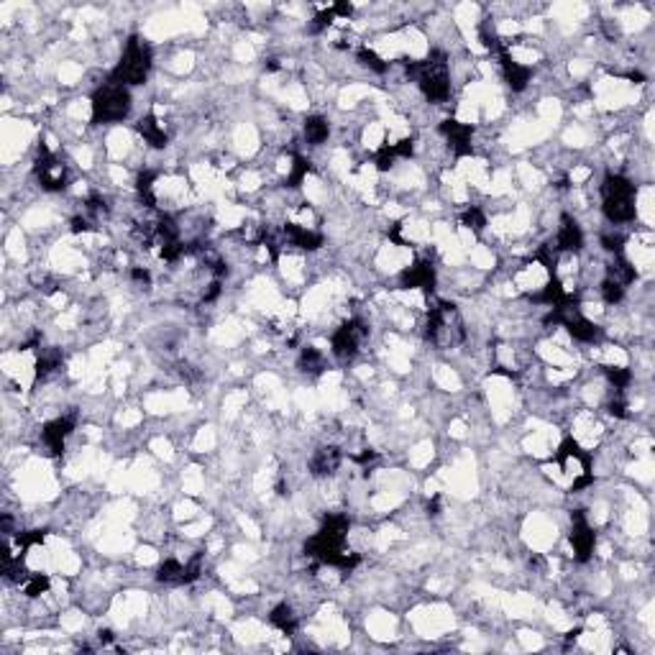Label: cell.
Listing matches in <instances>:
<instances>
[{"mask_svg":"<svg viewBox=\"0 0 655 655\" xmlns=\"http://www.w3.org/2000/svg\"><path fill=\"white\" fill-rule=\"evenodd\" d=\"M400 285L405 289H423L425 294H432L435 289V266L428 259H417L415 264L405 266L400 274Z\"/></svg>","mask_w":655,"mask_h":655,"instance_id":"cell-10","label":"cell"},{"mask_svg":"<svg viewBox=\"0 0 655 655\" xmlns=\"http://www.w3.org/2000/svg\"><path fill=\"white\" fill-rule=\"evenodd\" d=\"M425 336L430 343L438 348H453L466 338L463 331V320L458 315L453 302H432V308H428V323H425Z\"/></svg>","mask_w":655,"mask_h":655,"instance_id":"cell-3","label":"cell"},{"mask_svg":"<svg viewBox=\"0 0 655 655\" xmlns=\"http://www.w3.org/2000/svg\"><path fill=\"white\" fill-rule=\"evenodd\" d=\"M156 578H159L162 584H170V586L185 584V563H179L177 558H167V561L159 566V571H156Z\"/></svg>","mask_w":655,"mask_h":655,"instance_id":"cell-22","label":"cell"},{"mask_svg":"<svg viewBox=\"0 0 655 655\" xmlns=\"http://www.w3.org/2000/svg\"><path fill=\"white\" fill-rule=\"evenodd\" d=\"M609 412H612L615 417H627V405H624V400H612Z\"/></svg>","mask_w":655,"mask_h":655,"instance_id":"cell-42","label":"cell"},{"mask_svg":"<svg viewBox=\"0 0 655 655\" xmlns=\"http://www.w3.org/2000/svg\"><path fill=\"white\" fill-rule=\"evenodd\" d=\"M374 458H377V451H371V448H366L363 453L354 456V461H356V463H369V461H374Z\"/></svg>","mask_w":655,"mask_h":655,"instance_id":"cell-43","label":"cell"},{"mask_svg":"<svg viewBox=\"0 0 655 655\" xmlns=\"http://www.w3.org/2000/svg\"><path fill=\"white\" fill-rule=\"evenodd\" d=\"M363 338H366V325H363L359 317H351V320H346L338 331L333 333V338H331L333 354L338 356V359H343V361H346V359H354Z\"/></svg>","mask_w":655,"mask_h":655,"instance_id":"cell-8","label":"cell"},{"mask_svg":"<svg viewBox=\"0 0 655 655\" xmlns=\"http://www.w3.org/2000/svg\"><path fill=\"white\" fill-rule=\"evenodd\" d=\"M461 223L466 225L469 231L481 233L484 231V225H486V216L479 208H466L463 210V216H461Z\"/></svg>","mask_w":655,"mask_h":655,"instance_id":"cell-29","label":"cell"},{"mask_svg":"<svg viewBox=\"0 0 655 655\" xmlns=\"http://www.w3.org/2000/svg\"><path fill=\"white\" fill-rule=\"evenodd\" d=\"M394 146V154L402 156V159H409V156L415 154V141L412 139H402L397 141V144H392Z\"/></svg>","mask_w":655,"mask_h":655,"instance_id":"cell-37","label":"cell"},{"mask_svg":"<svg viewBox=\"0 0 655 655\" xmlns=\"http://www.w3.org/2000/svg\"><path fill=\"white\" fill-rule=\"evenodd\" d=\"M154 179H156L154 172H141L139 177H136V190H139V197H141V202H144L146 208H154V205H156Z\"/></svg>","mask_w":655,"mask_h":655,"instance_id":"cell-25","label":"cell"},{"mask_svg":"<svg viewBox=\"0 0 655 655\" xmlns=\"http://www.w3.org/2000/svg\"><path fill=\"white\" fill-rule=\"evenodd\" d=\"M331 10H333V16L336 18H348L351 13H354V6L351 3H336V6H331Z\"/></svg>","mask_w":655,"mask_h":655,"instance_id":"cell-40","label":"cell"},{"mask_svg":"<svg viewBox=\"0 0 655 655\" xmlns=\"http://www.w3.org/2000/svg\"><path fill=\"white\" fill-rule=\"evenodd\" d=\"M348 527H351V520L346 515H328L323 520V527L305 543V553L310 558H317L325 566H333V569H356L361 563V555L346 553V548H343Z\"/></svg>","mask_w":655,"mask_h":655,"instance_id":"cell-1","label":"cell"},{"mask_svg":"<svg viewBox=\"0 0 655 655\" xmlns=\"http://www.w3.org/2000/svg\"><path fill=\"white\" fill-rule=\"evenodd\" d=\"M604 369V374H607V379L615 384V389H627V384L632 382V371L624 369V366H601Z\"/></svg>","mask_w":655,"mask_h":655,"instance_id":"cell-28","label":"cell"},{"mask_svg":"<svg viewBox=\"0 0 655 655\" xmlns=\"http://www.w3.org/2000/svg\"><path fill=\"white\" fill-rule=\"evenodd\" d=\"M569 458H576V461H581V471H584V474H592V456L586 453L584 448L578 446V443L571 438V435L561 440V446H558V451H555L553 461L561 463V466H566V461H569Z\"/></svg>","mask_w":655,"mask_h":655,"instance_id":"cell-17","label":"cell"},{"mask_svg":"<svg viewBox=\"0 0 655 655\" xmlns=\"http://www.w3.org/2000/svg\"><path fill=\"white\" fill-rule=\"evenodd\" d=\"M131 113V93L126 85L108 80L93 95V123H118Z\"/></svg>","mask_w":655,"mask_h":655,"instance_id":"cell-6","label":"cell"},{"mask_svg":"<svg viewBox=\"0 0 655 655\" xmlns=\"http://www.w3.org/2000/svg\"><path fill=\"white\" fill-rule=\"evenodd\" d=\"M269 622L274 624L277 630L285 632V635H292V632L297 630V615L292 612L289 604H277V607L271 609Z\"/></svg>","mask_w":655,"mask_h":655,"instance_id":"cell-21","label":"cell"},{"mask_svg":"<svg viewBox=\"0 0 655 655\" xmlns=\"http://www.w3.org/2000/svg\"><path fill=\"white\" fill-rule=\"evenodd\" d=\"M394 159H397V154H394V146L392 144H384V146L379 149L377 154H374V164H377L379 172H389L394 167Z\"/></svg>","mask_w":655,"mask_h":655,"instance_id":"cell-32","label":"cell"},{"mask_svg":"<svg viewBox=\"0 0 655 655\" xmlns=\"http://www.w3.org/2000/svg\"><path fill=\"white\" fill-rule=\"evenodd\" d=\"M601 297H604V302H609V305H615V302H619L624 297V287L617 285L615 279H604L601 282Z\"/></svg>","mask_w":655,"mask_h":655,"instance_id":"cell-33","label":"cell"},{"mask_svg":"<svg viewBox=\"0 0 655 655\" xmlns=\"http://www.w3.org/2000/svg\"><path fill=\"white\" fill-rule=\"evenodd\" d=\"M59 366H62V354H59L57 348L41 351L39 359H36V379H47L49 374H54Z\"/></svg>","mask_w":655,"mask_h":655,"instance_id":"cell-23","label":"cell"},{"mask_svg":"<svg viewBox=\"0 0 655 655\" xmlns=\"http://www.w3.org/2000/svg\"><path fill=\"white\" fill-rule=\"evenodd\" d=\"M581 246H584V231H581V225L571 216H563L558 236H555V251L576 254V251H581Z\"/></svg>","mask_w":655,"mask_h":655,"instance_id":"cell-14","label":"cell"},{"mask_svg":"<svg viewBox=\"0 0 655 655\" xmlns=\"http://www.w3.org/2000/svg\"><path fill=\"white\" fill-rule=\"evenodd\" d=\"M300 369L310 371V374H320V371L325 369L323 354H320L315 346H305L300 354Z\"/></svg>","mask_w":655,"mask_h":655,"instance_id":"cell-26","label":"cell"},{"mask_svg":"<svg viewBox=\"0 0 655 655\" xmlns=\"http://www.w3.org/2000/svg\"><path fill=\"white\" fill-rule=\"evenodd\" d=\"M47 540V532L44 530H29V532H18L16 535V545L21 553H26L31 545H39V543H44Z\"/></svg>","mask_w":655,"mask_h":655,"instance_id":"cell-31","label":"cell"},{"mask_svg":"<svg viewBox=\"0 0 655 655\" xmlns=\"http://www.w3.org/2000/svg\"><path fill=\"white\" fill-rule=\"evenodd\" d=\"M601 243H604V248L607 251H612V254H622L624 248V236H619V233H604L601 236Z\"/></svg>","mask_w":655,"mask_h":655,"instance_id":"cell-36","label":"cell"},{"mask_svg":"<svg viewBox=\"0 0 655 655\" xmlns=\"http://www.w3.org/2000/svg\"><path fill=\"white\" fill-rule=\"evenodd\" d=\"M333 18H336V16H333V10H331V8H328V10H320V13H317V16L313 18V24H310V33L325 31V29H328V26L333 24Z\"/></svg>","mask_w":655,"mask_h":655,"instance_id":"cell-35","label":"cell"},{"mask_svg":"<svg viewBox=\"0 0 655 655\" xmlns=\"http://www.w3.org/2000/svg\"><path fill=\"white\" fill-rule=\"evenodd\" d=\"M440 133L448 139L451 149H453L456 156H469L474 149H471V136H474V128L469 123H461L456 118H446L440 123Z\"/></svg>","mask_w":655,"mask_h":655,"instance_id":"cell-11","label":"cell"},{"mask_svg":"<svg viewBox=\"0 0 655 655\" xmlns=\"http://www.w3.org/2000/svg\"><path fill=\"white\" fill-rule=\"evenodd\" d=\"M340 458H343V456H340V451L336 446L317 448L315 456L310 458V474H313V476H317V479L331 476V474H336V471H338Z\"/></svg>","mask_w":655,"mask_h":655,"instance_id":"cell-15","label":"cell"},{"mask_svg":"<svg viewBox=\"0 0 655 655\" xmlns=\"http://www.w3.org/2000/svg\"><path fill=\"white\" fill-rule=\"evenodd\" d=\"M285 239L292 246L302 248V251H317V248L323 246V236L300 223H285Z\"/></svg>","mask_w":655,"mask_h":655,"instance_id":"cell-16","label":"cell"},{"mask_svg":"<svg viewBox=\"0 0 655 655\" xmlns=\"http://www.w3.org/2000/svg\"><path fill=\"white\" fill-rule=\"evenodd\" d=\"M310 172H313V162H310V159H305L302 154H294L292 156V172H289V177L285 179V185L292 187V190H294V187H300Z\"/></svg>","mask_w":655,"mask_h":655,"instance_id":"cell-24","label":"cell"},{"mask_svg":"<svg viewBox=\"0 0 655 655\" xmlns=\"http://www.w3.org/2000/svg\"><path fill=\"white\" fill-rule=\"evenodd\" d=\"M72 430H75V415L57 417V420H52V423L44 425L41 438H44V443H47V448L52 451V453L62 456L64 443H67V438L72 435Z\"/></svg>","mask_w":655,"mask_h":655,"instance_id":"cell-12","label":"cell"},{"mask_svg":"<svg viewBox=\"0 0 655 655\" xmlns=\"http://www.w3.org/2000/svg\"><path fill=\"white\" fill-rule=\"evenodd\" d=\"M428 515H430V517H438L440 515V497H432V499H428Z\"/></svg>","mask_w":655,"mask_h":655,"instance_id":"cell-44","label":"cell"},{"mask_svg":"<svg viewBox=\"0 0 655 655\" xmlns=\"http://www.w3.org/2000/svg\"><path fill=\"white\" fill-rule=\"evenodd\" d=\"M151 72V47L141 36H131L126 41L123 57L116 64V70L110 72V80L118 85H144Z\"/></svg>","mask_w":655,"mask_h":655,"instance_id":"cell-5","label":"cell"},{"mask_svg":"<svg viewBox=\"0 0 655 655\" xmlns=\"http://www.w3.org/2000/svg\"><path fill=\"white\" fill-rule=\"evenodd\" d=\"M202 550H197V553L190 558V561L185 563V584H193L195 578L200 576V569H202Z\"/></svg>","mask_w":655,"mask_h":655,"instance_id":"cell-34","label":"cell"},{"mask_svg":"<svg viewBox=\"0 0 655 655\" xmlns=\"http://www.w3.org/2000/svg\"><path fill=\"white\" fill-rule=\"evenodd\" d=\"M571 548H573V558L578 563H586L594 555V545H596V535H594L592 525L586 520L581 509L571 512Z\"/></svg>","mask_w":655,"mask_h":655,"instance_id":"cell-9","label":"cell"},{"mask_svg":"<svg viewBox=\"0 0 655 655\" xmlns=\"http://www.w3.org/2000/svg\"><path fill=\"white\" fill-rule=\"evenodd\" d=\"M497 54H499V64H502V75H504V82H507L515 93H522L525 87H527V82H530V67H522L520 62H515L512 59V54H509V49L502 44L499 49H497Z\"/></svg>","mask_w":655,"mask_h":655,"instance_id":"cell-13","label":"cell"},{"mask_svg":"<svg viewBox=\"0 0 655 655\" xmlns=\"http://www.w3.org/2000/svg\"><path fill=\"white\" fill-rule=\"evenodd\" d=\"M36 177H39L41 187L49 193H62L67 187V170L64 164L49 151L47 144H39V154H36Z\"/></svg>","mask_w":655,"mask_h":655,"instance_id":"cell-7","label":"cell"},{"mask_svg":"<svg viewBox=\"0 0 655 655\" xmlns=\"http://www.w3.org/2000/svg\"><path fill=\"white\" fill-rule=\"evenodd\" d=\"M49 576L47 573H29V578L24 581V592L29 599H36V596H41V594L49 592Z\"/></svg>","mask_w":655,"mask_h":655,"instance_id":"cell-27","label":"cell"},{"mask_svg":"<svg viewBox=\"0 0 655 655\" xmlns=\"http://www.w3.org/2000/svg\"><path fill=\"white\" fill-rule=\"evenodd\" d=\"M85 208H87V213H90V216H100V213H105V210H108V208H105V200H103L100 195H90V197L85 200Z\"/></svg>","mask_w":655,"mask_h":655,"instance_id":"cell-38","label":"cell"},{"mask_svg":"<svg viewBox=\"0 0 655 655\" xmlns=\"http://www.w3.org/2000/svg\"><path fill=\"white\" fill-rule=\"evenodd\" d=\"M359 62H361L363 67H369V70L379 72V75H384V72H386L384 59H382V57H379L377 52H371L369 47H361V49H359Z\"/></svg>","mask_w":655,"mask_h":655,"instance_id":"cell-30","label":"cell"},{"mask_svg":"<svg viewBox=\"0 0 655 655\" xmlns=\"http://www.w3.org/2000/svg\"><path fill=\"white\" fill-rule=\"evenodd\" d=\"M407 72L415 75L417 85L423 95L432 103H446L451 95V75H448V57L446 52H430L420 62H407Z\"/></svg>","mask_w":655,"mask_h":655,"instance_id":"cell-2","label":"cell"},{"mask_svg":"<svg viewBox=\"0 0 655 655\" xmlns=\"http://www.w3.org/2000/svg\"><path fill=\"white\" fill-rule=\"evenodd\" d=\"M136 131L144 136V141H146L149 146L154 149H164L167 146V141H170V136H167V131H164V126L159 123V118L154 116V113H149V116H144L136 123Z\"/></svg>","mask_w":655,"mask_h":655,"instance_id":"cell-18","label":"cell"},{"mask_svg":"<svg viewBox=\"0 0 655 655\" xmlns=\"http://www.w3.org/2000/svg\"><path fill=\"white\" fill-rule=\"evenodd\" d=\"M93 228L95 225L90 218H82V216L72 218V233H87V231H93Z\"/></svg>","mask_w":655,"mask_h":655,"instance_id":"cell-39","label":"cell"},{"mask_svg":"<svg viewBox=\"0 0 655 655\" xmlns=\"http://www.w3.org/2000/svg\"><path fill=\"white\" fill-rule=\"evenodd\" d=\"M131 279H136L141 285H151V274H149V269H144V266H133Z\"/></svg>","mask_w":655,"mask_h":655,"instance_id":"cell-41","label":"cell"},{"mask_svg":"<svg viewBox=\"0 0 655 655\" xmlns=\"http://www.w3.org/2000/svg\"><path fill=\"white\" fill-rule=\"evenodd\" d=\"M302 131H305V139H308V144H313V146H320V144H325V141H328V136H331V126H328V121H325L323 116H308V118H305Z\"/></svg>","mask_w":655,"mask_h":655,"instance_id":"cell-19","label":"cell"},{"mask_svg":"<svg viewBox=\"0 0 655 655\" xmlns=\"http://www.w3.org/2000/svg\"><path fill=\"white\" fill-rule=\"evenodd\" d=\"M601 213L609 223H627L635 218V185L622 174L609 172L601 182Z\"/></svg>","mask_w":655,"mask_h":655,"instance_id":"cell-4","label":"cell"},{"mask_svg":"<svg viewBox=\"0 0 655 655\" xmlns=\"http://www.w3.org/2000/svg\"><path fill=\"white\" fill-rule=\"evenodd\" d=\"M607 277L615 279L617 285L627 287V285H632V282L638 279V271H635V266H632V264L624 259V254H617L615 262H612V266H609V271H607Z\"/></svg>","mask_w":655,"mask_h":655,"instance_id":"cell-20","label":"cell"}]
</instances>
